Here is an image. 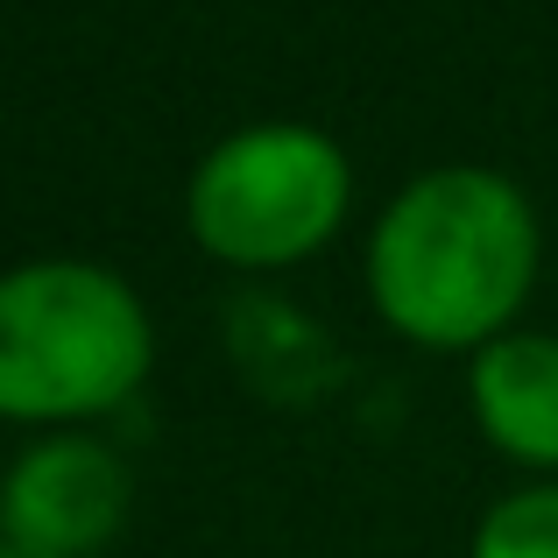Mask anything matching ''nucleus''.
<instances>
[{
    "label": "nucleus",
    "instance_id": "f257e3e1",
    "mask_svg": "<svg viewBox=\"0 0 558 558\" xmlns=\"http://www.w3.org/2000/svg\"><path fill=\"white\" fill-rule=\"evenodd\" d=\"M537 276V219L509 178L474 163L424 170L396 191L368 241V290L375 312L403 340L452 354L517 332V304Z\"/></svg>",
    "mask_w": 558,
    "mask_h": 558
},
{
    "label": "nucleus",
    "instance_id": "f03ea898",
    "mask_svg": "<svg viewBox=\"0 0 558 558\" xmlns=\"http://www.w3.org/2000/svg\"><path fill=\"white\" fill-rule=\"evenodd\" d=\"M156 332L142 298L99 262H28L0 276V417L71 424L142 389Z\"/></svg>",
    "mask_w": 558,
    "mask_h": 558
},
{
    "label": "nucleus",
    "instance_id": "7ed1b4c3",
    "mask_svg": "<svg viewBox=\"0 0 558 558\" xmlns=\"http://www.w3.org/2000/svg\"><path fill=\"white\" fill-rule=\"evenodd\" d=\"M354 170L332 135L304 121H262L227 135L191 170V233L233 269H283L340 233Z\"/></svg>",
    "mask_w": 558,
    "mask_h": 558
},
{
    "label": "nucleus",
    "instance_id": "20e7f679",
    "mask_svg": "<svg viewBox=\"0 0 558 558\" xmlns=\"http://www.w3.org/2000/svg\"><path fill=\"white\" fill-rule=\"evenodd\" d=\"M128 517V466L93 438H43L0 481V545L28 558H85Z\"/></svg>",
    "mask_w": 558,
    "mask_h": 558
},
{
    "label": "nucleus",
    "instance_id": "39448f33",
    "mask_svg": "<svg viewBox=\"0 0 558 558\" xmlns=\"http://www.w3.org/2000/svg\"><path fill=\"white\" fill-rule=\"evenodd\" d=\"M474 417L517 466H558V340L502 332L474 354Z\"/></svg>",
    "mask_w": 558,
    "mask_h": 558
},
{
    "label": "nucleus",
    "instance_id": "423d86ee",
    "mask_svg": "<svg viewBox=\"0 0 558 558\" xmlns=\"http://www.w3.org/2000/svg\"><path fill=\"white\" fill-rule=\"evenodd\" d=\"M474 558H558V488H517L481 517Z\"/></svg>",
    "mask_w": 558,
    "mask_h": 558
}]
</instances>
